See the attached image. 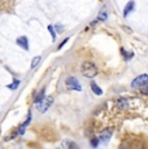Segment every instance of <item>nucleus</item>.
<instances>
[{"instance_id": "obj_1", "label": "nucleus", "mask_w": 148, "mask_h": 149, "mask_svg": "<svg viewBox=\"0 0 148 149\" xmlns=\"http://www.w3.org/2000/svg\"><path fill=\"white\" fill-rule=\"evenodd\" d=\"M82 74H83V77L91 79V78H94V77H96V74H98V68H96L95 64H92V62L86 61L82 64Z\"/></svg>"}, {"instance_id": "obj_2", "label": "nucleus", "mask_w": 148, "mask_h": 149, "mask_svg": "<svg viewBox=\"0 0 148 149\" xmlns=\"http://www.w3.org/2000/svg\"><path fill=\"white\" fill-rule=\"evenodd\" d=\"M65 84L69 90H74V91H82V86L81 83L78 82V79L75 77H68L66 81H65Z\"/></svg>"}, {"instance_id": "obj_3", "label": "nucleus", "mask_w": 148, "mask_h": 149, "mask_svg": "<svg viewBox=\"0 0 148 149\" xmlns=\"http://www.w3.org/2000/svg\"><path fill=\"white\" fill-rule=\"evenodd\" d=\"M53 102V99L52 97H44V100H42L40 102H38V110L42 111V113H45V111L48 110V108L52 105Z\"/></svg>"}, {"instance_id": "obj_4", "label": "nucleus", "mask_w": 148, "mask_h": 149, "mask_svg": "<svg viewBox=\"0 0 148 149\" xmlns=\"http://www.w3.org/2000/svg\"><path fill=\"white\" fill-rule=\"evenodd\" d=\"M146 83H148V74H142V75L136 77V78L134 79L131 86L133 87H140V86L146 84Z\"/></svg>"}, {"instance_id": "obj_5", "label": "nucleus", "mask_w": 148, "mask_h": 149, "mask_svg": "<svg viewBox=\"0 0 148 149\" xmlns=\"http://www.w3.org/2000/svg\"><path fill=\"white\" fill-rule=\"evenodd\" d=\"M112 128H108V130H105L101 132V135L100 137H99V140H100V143L101 144H107L108 141H109V139H110V136H112Z\"/></svg>"}, {"instance_id": "obj_6", "label": "nucleus", "mask_w": 148, "mask_h": 149, "mask_svg": "<svg viewBox=\"0 0 148 149\" xmlns=\"http://www.w3.org/2000/svg\"><path fill=\"white\" fill-rule=\"evenodd\" d=\"M116 107H117L118 109H127L129 108V101H127V99L126 97H119V99L117 100V101H116Z\"/></svg>"}, {"instance_id": "obj_7", "label": "nucleus", "mask_w": 148, "mask_h": 149, "mask_svg": "<svg viewBox=\"0 0 148 149\" xmlns=\"http://www.w3.org/2000/svg\"><path fill=\"white\" fill-rule=\"evenodd\" d=\"M16 42H17V44H18L21 48H24L25 51H29V42H27L26 36H20Z\"/></svg>"}, {"instance_id": "obj_8", "label": "nucleus", "mask_w": 148, "mask_h": 149, "mask_svg": "<svg viewBox=\"0 0 148 149\" xmlns=\"http://www.w3.org/2000/svg\"><path fill=\"white\" fill-rule=\"evenodd\" d=\"M30 122H31V111H29V114H27V119H26V121H25L21 126H20V131H18L20 135H22V134L25 132V128H26V126L29 125Z\"/></svg>"}, {"instance_id": "obj_9", "label": "nucleus", "mask_w": 148, "mask_h": 149, "mask_svg": "<svg viewBox=\"0 0 148 149\" xmlns=\"http://www.w3.org/2000/svg\"><path fill=\"white\" fill-rule=\"evenodd\" d=\"M91 90H92V92L95 93V95H98V96H100V95H103V90H101L100 87H99L98 84H96L95 82H91Z\"/></svg>"}, {"instance_id": "obj_10", "label": "nucleus", "mask_w": 148, "mask_h": 149, "mask_svg": "<svg viewBox=\"0 0 148 149\" xmlns=\"http://www.w3.org/2000/svg\"><path fill=\"white\" fill-rule=\"evenodd\" d=\"M134 7H135V3H134V1H129V3H127V5L125 7V9H124V16L126 17L127 14L131 12V10H134Z\"/></svg>"}, {"instance_id": "obj_11", "label": "nucleus", "mask_w": 148, "mask_h": 149, "mask_svg": "<svg viewBox=\"0 0 148 149\" xmlns=\"http://www.w3.org/2000/svg\"><path fill=\"white\" fill-rule=\"evenodd\" d=\"M44 93H45V88H42L40 91H39V93L38 95L35 96V99H34V102H35V104H38V102H40L42 100H44Z\"/></svg>"}, {"instance_id": "obj_12", "label": "nucleus", "mask_w": 148, "mask_h": 149, "mask_svg": "<svg viewBox=\"0 0 148 149\" xmlns=\"http://www.w3.org/2000/svg\"><path fill=\"white\" fill-rule=\"evenodd\" d=\"M40 60H42V57L40 56H36V57H34L33 58V61H31V69H35L36 66H38V64L40 62Z\"/></svg>"}, {"instance_id": "obj_13", "label": "nucleus", "mask_w": 148, "mask_h": 149, "mask_svg": "<svg viewBox=\"0 0 148 149\" xmlns=\"http://www.w3.org/2000/svg\"><path fill=\"white\" fill-rule=\"evenodd\" d=\"M121 53H122V54H124L125 60H130V58H131V57L134 56V53H133V52L127 53V52H126V51H125V49H121Z\"/></svg>"}, {"instance_id": "obj_14", "label": "nucleus", "mask_w": 148, "mask_h": 149, "mask_svg": "<svg viewBox=\"0 0 148 149\" xmlns=\"http://www.w3.org/2000/svg\"><path fill=\"white\" fill-rule=\"evenodd\" d=\"M48 31H50L51 35H52V40H56V31H55V29H53L52 25L48 26Z\"/></svg>"}, {"instance_id": "obj_15", "label": "nucleus", "mask_w": 148, "mask_h": 149, "mask_svg": "<svg viewBox=\"0 0 148 149\" xmlns=\"http://www.w3.org/2000/svg\"><path fill=\"white\" fill-rule=\"evenodd\" d=\"M140 92L143 93V95H147L148 96V83H146V84L140 86Z\"/></svg>"}, {"instance_id": "obj_16", "label": "nucleus", "mask_w": 148, "mask_h": 149, "mask_svg": "<svg viewBox=\"0 0 148 149\" xmlns=\"http://www.w3.org/2000/svg\"><path fill=\"white\" fill-rule=\"evenodd\" d=\"M18 86H20V81H18V79H15L12 84H9V86H8V87H9L10 90H16V88L18 87Z\"/></svg>"}, {"instance_id": "obj_17", "label": "nucleus", "mask_w": 148, "mask_h": 149, "mask_svg": "<svg viewBox=\"0 0 148 149\" xmlns=\"http://www.w3.org/2000/svg\"><path fill=\"white\" fill-rule=\"evenodd\" d=\"M107 12H103V13H100V16L98 17V21H104V19H107Z\"/></svg>"}, {"instance_id": "obj_18", "label": "nucleus", "mask_w": 148, "mask_h": 149, "mask_svg": "<svg viewBox=\"0 0 148 149\" xmlns=\"http://www.w3.org/2000/svg\"><path fill=\"white\" fill-rule=\"evenodd\" d=\"M90 143H91V145H92L94 148H96L99 145V143H100V140H99V139H92Z\"/></svg>"}, {"instance_id": "obj_19", "label": "nucleus", "mask_w": 148, "mask_h": 149, "mask_svg": "<svg viewBox=\"0 0 148 149\" xmlns=\"http://www.w3.org/2000/svg\"><path fill=\"white\" fill-rule=\"evenodd\" d=\"M68 40H69V38L64 39V40H62V43H61V44H60V45H59V48H57V49H61V48H62V47H64V44H65V43H66Z\"/></svg>"}, {"instance_id": "obj_20", "label": "nucleus", "mask_w": 148, "mask_h": 149, "mask_svg": "<svg viewBox=\"0 0 148 149\" xmlns=\"http://www.w3.org/2000/svg\"><path fill=\"white\" fill-rule=\"evenodd\" d=\"M65 145H66V147H74V148L77 147V145L74 144V143H69V141H66V143H65Z\"/></svg>"}, {"instance_id": "obj_21", "label": "nucleus", "mask_w": 148, "mask_h": 149, "mask_svg": "<svg viewBox=\"0 0 148 149\" xmlns=\"http://www.w3.org/2000/svg\"><path fill=\"white\" fill-rule=\"evenodd\" d=\"M56 30H57V31H60V33H61V31H62V27H61V26H59V25H57V26H56Z\"/></svg>"}]
</instances>
